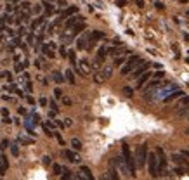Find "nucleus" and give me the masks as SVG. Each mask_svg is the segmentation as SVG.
<instances>
[{"instance_id": "473e14b6", "label": "nucleus", "mask_w": 189, "mask_h": 180, "mask_svg": "<svg viewBox=\"0 0 189 180\" xmlns=\"http://www.w3.org/2000/svg\"><path fill=\"white\" fill-rule=\"evenodd\" d=\"M59 54H61V56H68V50H66V47H64V45H61V47H59Z\"/></svg>"}, {"instance_id": "4be33fe9", "label": "nucleus", "mask_w": 189, "mask_h": 180, "mask_svg": "<svg viewBox=\"0 0 189 180\" xmlns=\"http://www.w3.org/2000/svg\"><path fill=\"white\" fill-rule=\"evenodd\" d=\"M177 114L182 118H189V106H184V108L177 109Z\"/></svg>"}, {"instance_id": "2f4dec72", "label": "nucleus", "mask_w": 189, "mask_h": 180, "mask_svg": "<svg viewBox=\"0 0 189 180\" xmlns=\"http://www.w3.org/2000/svg\"><path fill=\"white\" fill-rule=\"evenodd\" d=\"M49 106H50L52 111H57V102L54 101V99H50V101H49Z\"/></svg>"}, {"instance_id": "f3484780", "label": "nucleus", "mask_w": 189, "mask_h": 180, "mask_svg": "<svg viewBox=\"0 0 189 180\" xmlns=\"http://www.w3.org/2000/svg\"><path fill=\"white\" fill-rule=\"evenodd\" d=\"M87 45H89V38H87V35L78 37V40H76V47H78V49L83 50V49H87Z\"/></svg>"}, {"instance_id": "a211bd4d", "label": "nucleus", "mask_w": 189, "mask_h": 180, "mask_svg": "<svg viewBox=\"0 0 189 180\" xmlns=\"http://www.w3.org/2000/svg\"><path fill=\"white\" fill-rule=\"evenodd\" d=\"M7 168H9V161H7V158H5V156H0V177H4V175H5Z\"/></svg>"}, {"instance_id": "e433bc0d", "label": "nucleus", "mask_w": 189, "mask_h": 180, "mask_svg": "<svg viewBox=\"0 0 189 180\" xmlns=\"http://www.w3.org/2000/svg\"><path fill=\"white\" fill-rule=\"evenodd\" d=\"M38 104H40V106H47L49 101H47L45 97H40V99H38Z\"/></svg>"}, {"instance_id": "aec40b11", "label": "nucleus", "mask_w": 189, "mask_h": 180, "mask_svg": "<svg viewBox=\"0 0 189 180\" xmlns=\"http://www.w3.org/2000/svg\"><path fill=\"white\" fill-rule=\"evenodd\" d=\"M83 30H85V24H83V21H82V22H78V24H75V26L71 28V35H73V37H76V35L82 33Z\"/></svg>"}, {"instance_id": "6ab92c4d", "label": "nucleus", "mask_w": 189, "mask_h": 180, "mask_svg": "<svg viewBox=\"0 0 189 180\" xmlns=\"http://www.w3.org/2000/svg\"><path fill=\"white\" fill-rule=\"evenodd\" d=\"M28 66H30V61H28V59L21 61V62H16V73H23Z\"/></svg>"}, {"instance_id": "4c0bfd02", "label": "nucleus", "mask_w": 189, "mask_h": 180, "mask_svg": "<svg viewBox=\"0 0 189 180\" xmlns=\"http://www.w3.org/2000/svg\"><path fill=\"white\" fill-rule=\"evenodd\" d=\"M26 42H28V43H33V42H35V38H33V33L26 35Z\"/></svg>"}, {"instance_id": "bb28decb", "label": "nucleus", "mask_w": 189, "mask_h": 180, "mask_svg": "<svg viewBox=\"0 0 189 180\" xmlns=\"http://www.w3.org/2000/svg\"><path fill=\"white\" fill-rule=\"evenodd\" d=\"M71 146H73V149H76V151L82 149V142H80L78 139H71Z\"/></svg>"}, {"instance_id": "de8ad7c7", "label": "nucleus", "mask_w": 189, "mask_h": 180, "mask_svg": "<svg viewBox=\"0 0 189 180\" xmlns=\"http://www.w3.org/2000/svg\"><path fill=\"white\" fill-rule=\"evenodd\" d=\"M155 7H156V9H163V7H165V5H163V4H161V2H155Z\"/></svg>"}, {"instance_id": "c85d7f7f", "label": "nucleus", "mask_w": 189, "mask_h": 180, "mask_svg": "<svg viewBox=\"0 0 189 180\" xmlns=\"http://www.w3.org/2000/svg\"><path fill=\"white\" fill-rule=\"evenodd\" d=\"M52 172H54V175H61L63 166H61V165H54V166H52Z\"/></svg>"}, {"instance_id": "0eeeda50", "label": "nucleus", "mask_w": 189, "mask_h": 180, "mask_svg": "<svg viewBox=\"0 0 189 180\" xmlns=\"http://www.w3.org/2000/svg\"><path fill=\"white\" fill-rule=\"evenodd\" d=\"M146 158H148V147H146L144 144H141V146L137 147V154H135V158H134V159H137L139 168H142V166L146 165Z\"/></svg>"}, {"instance_id": "c03bdc74", "label": "nucleus", "mask_w": 189, "mask_h": 180, "mask_svg": "<svg viewBox=\"0 0 189 180\" xmlns=\"http://www.w3.org/2000/svg\"><path fill=\"white\" fill-rule=\"evenodd\" d=\"M174 172H175V173H177V175H184V173H186V172H184V170H181V168H177V166H174Z\"/></svg>"}, {"instance_id": "a878e982", "label": "nucleus", "mask_w": 189, "mask_h": 180, "mask_svg": "<svg viewBox=\"0 0 189 180\" xmlns=\"http://www.w3.org/2000/svg\"><path fill=\"white\" fill-rule=\"evenodd\" d=\"M184 106H189V95H187V97H182L181 101H179V104H177V109L184 108Z\"/></svg>"}, {"instance_id": "09e8293b", "label": "nucleus", "mask_w": 189, "mask_h": 180, "mask_svg": "<svg viewBox=\"0 0 189 180\" xmlns=\"http://www.w3.org/2000/svg\"><path fill=\"white\" fill-rule=\"evenodd\" d=\"M44 165H50V158H49V156L44 158Z\"/></svg>"}, {"instance_id": "c9c22d12", "label": "nucleus", "mask_w": 189, "mask_h": 180, "mask_svg": "<svg viewBox=\"0 0 189 180\" xmlns=\"http://www.w3.org/2000/svg\"><path fill=\"white\" fill-rule=\"evenodd\" d=\"M11 152H12V154H14V156H18V154H19V147H18V146H16V144H14V146H12V147H11Z\"/></svg>"}, {"instance_id": "cd10ccee", "label": "nucleus", "mask_w": 189, "mask_h": 180, "mask_svg": "<svg viewBox=\"0 0 189 180\" xmlns=\"http://www.w3.org/2000/svg\"><path fill=\"white\" fill-rule=\"evenodd\" d=\"M68 57H70V62L75 66V64H76V54H75L73 50H70V52H68Z\"/></svg>"}, {"instance_id": "58836bf2", "label": "nucleus", "mask_w": 189, "mask_h": 180, "mask_svg": "<svg viewBox=\"0 0 189 180\" xmlns=\"http://www.w3.org/2000/svg\"><path fill=\"white\" fill-rule=\"evenodd\" d=\"M61 99H63V104L64 106H71V99L70 97H61Z\"/></svg>"}, {"instance_id": "9b49d317", "label": "nucleus", "mask_w": 189, "mask_h": 180, "mask_svg": "<svg viewBox=\"0 0 189 180\" xmlns=\"http://www.w3.org/2000/svg\"><path fill=\"white\" fill-rule=\"evenodd\" d=\"M63 156L66 158L68 161H71V163H78V161H80V156H78L75 151H70V149L63 151Z\"/></svg>"}, {"instance_id": "8fccbe9b", "label": "nucleus", "mask_w": 189, "mask_h": 180, "mask_svg": "<svg viewBox=\"0 0 189 180\" xmlns=\"http://www.w3.org/2000/svg\"><path fill=\"white\" fill-rule=\"evenodd\" d=\"M135 4H137L139 7H144V0H135Z\"/></svg>"}, {"instance_id": "a19ab883", "label": "nucleus", "mask_w": 189, "mask_h": 180, "mask_svg": "<svg viewBox=\"0 0 189 180\" xmlns=\"http://www.w3.org/2000/svg\"><path fill=\"white\" fill-rule=\"evenodd\" d=\"M19 142H23V144H31L33 140H31V139H24V137H19Z\"/></svg>"}, {"instance_id": "ddd939ff", "label": "nucleus", "mask_w": 189, "mask_h": 180, "mask_svg": "<svg viewBox=\"0 0 189 180\" xmlns=\"http://www.w3.org/2000/svg\"><path fill=\"white\" fill-rule=\"evenodd\" d=\"M151 76H153V73H151V71H146V73H142V75L137 78V87H144L146 83H148L149 80H151Z\"/></svg>"}, {"instance_id": "f257e3e1", "label": "nucleus", "mask_w": 189, "mask_h": 180, "mask_svg": "<svg viewBox=\"0 0 189 180\" xmlns=\"http://www.w3.org/2000/svg\"><path fill=\"white\" fill-rule=\"evenodd\" d=\"M174 90H177V87H175L174 83H163L161 87L151 90V92L148 94V97H151L153 101H165V99H167L168 95L174 92Z\"/></svg>"}, {"instance_id": "412c9836", "label": "nucleus", "mask_w": 189, "mask_h": 180, "mask_svg": "<svg viewBox=\"0 0 189 180\" xmlns=\"http://www.w3.org/2000/svg\"><path fill=\"white\" fill-rule=\"evenodd\" d=\"M127 57H129V56H127L125 52H122L120 56H116V57H115V66H123V64H125V61H127Z\"/></svg>"}, {"instance_id": "79ce46f5", "label": "nucleus", "mask_w": 189, "mask_h": 180, "mask_svg": "<svg viewBox=\"0 0 189 180\" xmlns=\"http://www.w3.org/2000/svg\"><path fill=\"white\" fill-rule=\"evenodd\" d=\"M2 76H4V78H7L9 82H11V80H12V75H11V73H9V71H4V73H2Z\"/></svg>"}, {"instance_id": "b1692460", "label": "nucleus", "mask_w": 189, "mask_h": 180, "mask_svg": "<svg viewBox=\"0 0 189 180\" xmlns=\"http://www.w3.org/2000/svg\"><path fill=\"white\" fill-rule=\"evenodd\" d=\"M108 177H109V180H120L116 168H111V170H109V172H108Z\"/></svg>"}, {"instance_id": "9d476101", "label": "nucleus", "mask_w": 189, "mask_h": 180, "mask_svg": "<svg viewBox=\"0 0 189 180\" xmlns=\"http://www.w3.org/2000/svg\"><path fill=\"white\" fill-rule=\"evenodd\" d=\"M87 38H89L87 49H92L94 45H96V42H99V40H102V38H104V33H102V31H92V33L87 35Z\"/></svg>"}, {"instance_id": "603ef678", "label": "nucleus", "mask_w": 189, "mask_h": 180, "mask_svg": "<svg viewBox=\"0 0 189 180\" xmlns=\"http://www.w3.org/2000/svg\"><path fill=\"white\" fill-rule=\"evenodd\" d=\"M26 101H28V104H35V101H33V97H26Z\"/></svg>"}, {"instance_id": "f704fd0d", "label": "nucleus", "mask_w": 189, "mask_h": 180, "mask_svg": "<svg viewBox=\"0 0 189 180\" xmlns=\"http://www.w3.org/2000/svg\"><path fill=\"white\" fill-rule=\"evenodd\" d=\"M123 90H125V95H127V97H130V95H134V90L130 88V87H125V88H123Z\"/></svg>"}, {"instance_id": "5fc2aeb1", "label": "nucleus", "mask_w": 189, "mask_h": 180, "mask_svg": "<svg viewBox=\"0 0 189 180\" xmlns=\"http://www.w3.org/2000/svg\"><path fill=\"white\" fill-rule=\"evenodd\" d=\"M101 180H109V177H108V173H104V175H102V178H101Z\"/></svg>"}, {"instance_id": "20e7f679", "label": "nucleus", "mask_w": 189, "mask_h": 180, "mask_svg": "<svg viewBox=\"0 0 189 180\" xmlns=\"http://www.w3.org/2000/svg\"><path fill=\"white\" fill-rule=\"evenodd\" d=\"M172 159H174V165L177 166V168H181V170H184L186 173H189V161L187 159H186V156L184 154H174V156H172Z\"/></svg>"}, {"instance_id": "5701e85b", "label": "nucleus", "mask_w": 189, "mask_h": 180, "mask_svg": "<svg viewBox=\"0 0 189 180\" xmlns=\"http://www.w3.org/2000/svg\"><path fill=\"white\" fill-rule=\"evenodd\" d=\"M52 80H54L56 83H63L64 82V76L61 75L59 71H54V73H52Z\"/></svg>"}, {"instance_id": "4d7b16f0", "label": "nucleus", "mask_w": 189, "mask_h": 180, "mask_svg": "<svg viewBox=\"0 0 189 180\" xmlns=\"http://www.w3.org/2000/svg\"><path fill=\"white\" fill-rule=\"evenodd\" d=\"M187 135H189V128H187Z\"/></svg>"}, {"instance_id": "6e6d98bb", "label": "nucleus", "mask_w": 189, "mask_h": 180, "mask_svg": "<svg viewBox=\"0 0 189 180\" xmlns=\"http://www.w3.org/2000/svg\"><path fill=\"white\" fill-rule=\"evenodd\" d=\"M186 62H187V64H189V57H187V61H186Z\"/></svg>"}, {"instance_id": "2eb2a0df", "label": "nucleus", "mask_w": 189, "mask_h": 180, "mask_svg": "<svg viewBox=\"0 0 189 180\" xmlns=\"http://www.w3.org/2000/svg\"><path fill=\"white\" fill-rule=\"evenodd\" d=\"M80 175H82L85 180H96V178H94V175H92V172H90V168H89V166H80Z\"/></svg>"}, {"instance_id": "423d86ee", "label": "nucleus", "mask_w": 189, "mask_h": 180, "mask_svg": "<svg viewBox=\"0 0 189 180\" xmlns=\"http://www.w3.org/2000/svg\"><path fill=\"white\" fill-rule=\"evenodd\" d=\"M148 69H149V62H148V61H141V62H139L137 66H135L132 71H130V78L137 80L139 76H141L142 73H146Z\"/></svg>"}, {"instance_id": "6e6552de", "label": "nucleus", "mask_w": 189, "mask_h": 180, "mask_svg": "<svg viewBox=\"0 0 189 180\" xmlns=\"http://www.w3.org/2000/svg\"><path fill=\"white\" fill-rule=\"evenodd\" d=\"M113 163H115V166L118 170L116 172H120V173H123L125 177H132V173H130V170H129V166H127V163H125V159H123L122 156H118V158H115L113 159Z\"/></svg>"}, {"instance_id": "37998d69", "label": "nucleus", "mask_w": 189, "mask_h": 180, "mask_svg": "<svg viewBox=\"0 0 189 180\" xmlns=\"http://www.w3.org/2000/svg\"><path fill=\"white\" fill-rule=\"evenodd\" d=\"M163 76H165V73H163V71H160V73H155V78H156V80H161V78H163Z\"/></svg>"}, {"instance_id": "72a5a7b5", "label": "nucleus", "mask_w": 189, "mask_h": 180, "mask_svg": "<svg viewBox=\"0 0 189 180\" xmlns=\"http://www.w3.org/2000/svg\"><path fill=\"white\" fill-rule=\"evenodd\" d=\"M42 128H44V132H45V135H49V137H50V135H52V132H50V128H49V127H47V125H44V123H42Z\"/></svg>"}, {"instance_id": "13d9d810", "label": "nucleus", "mask_w": 189, "mask_h": 180, "mask_svg": "<svg viewBox=\"0 0 189 180\" xmlns=\"http://www.w3.org/2000/svg\"><path fill=\"white\" fill-rule=\"evenodd\" d=\"M75 180H78V177H76V178H75Z\"/></svg>"}, {"instance_id": "4468645a", "label": "nucleus", "mask_w": 189, "mask_h": 180, "mask_svg": "<svg viewBox=\"0 0 189 180\" xmlns=\"http://www.w3.org/2000/svg\"><path fill=\"white\" fill-rule=\"evenodd\" d=\"M82 21H83L82 16H71V18H68V21H66V28H68V30H71L75 24H78V22H82Z\"/></svg>"}, {"instance_id": "7c9ffc66", "label": "nucleus", "mask_w": 189, "mask_h": 180, "mask_svg": "<svg viewBox=\"0 0 189 180\" xmlns=\"http://www.w3.org/2000/svg\"><path fill=\"white\" fill-rule=\"evenodd\" d=\"M61 180H71V172L63 170V177H61Z\"/></svg>"}, {"instance_id": "f8f14e48", "label": "nucleus", "mask_w": 189, "mask_h": 180, "mask_svg": "<svg viewBox=\"0 0 189 180\" xmlns=\"http://www.w3.org/2000/svg\"><path fill=\"white\" fill-rule=\"evenodd\" d=\"M42 7H44V11H45V14L47 16H52V14H56V5L52 4V2H49V0H44V4H42Z\"/></svg>"}, {"instance_id": "dca6fc26", "label": "nucleus", "mask_w": 189, "mask_h": 180, "mask_svg": "<svg viewBox=\"0 0 189 180\" xmlns=\"http://www.w3.org/2000/svg\"><path fill=\"white\" fill-rule=\"evenodd\" d=\"M99 75L102 76L104 80H108L109 76L113 75V66H111V64H106V66H104L102 69H101V73H99Z\"/></svg>"}, {"instance_id": "1a4fd4ad", "label": "nucleus", "mask_w": 189, "mask_h": 180, "mask_svg": "<svg viewBox=\"0 0 189 180\" xmlns=\"http://www.w3.org/2000/svg\"><path fill=\"white\" fill-rule=\"evenodd\" d=\"M75 66H76V71L80 73V75H90V71H92V66H90V62L87 59H82V61H78L76 64H75Z\"/></svg>"}, {"instance_id": "39448f33", "label": "nucleus", "mask_w": 189, "mask_h": 180, "mask_svg": "<svg viewBox=\"0 0 189 180\" xmlns=\"http://www.w3.org/2000/svg\"><path fill=\"white\" fill-rule=\"evenodd\" d=\"M148 170L153 177L158 175V156H156V152H148Z\"/></svg>"}, {"instance_id": "49530a36", "label": "nucleus", "mask_w": 189, "mask_h": 180, "mask_svg": "<svg viewBox=\"0 0 189 180\" xmlns=\"http://www.w3.org/2000/svg\"><path fill=\"white\" fill-rule=\"evenodd\" d=\"M94 80H96V82H97V83H101V82H104V78H102V76H101V75H99V73H97V75H96V76H94Z\"/></svg>"}, {"instance_id": "a18cd8bd", "label": "nucleus", "mask_w": 189, "mask_h": 180, "mask_svg": "<svg viewBox=\"0 0 189 180\" xmlns=\"http://www.w3.org/2000/svg\"><path fill=\"white\" fill-rule=\"evenodd\" d=\"M33 12H35V14H40V12H42V5H35Z\"/></svg>"}, {"instance_id": "ea45409f", "label": "nucleus", "mask_w": 189, "mask_h": 180, "mask_svg": "<svg viewBox=\"0 0 189 180\" xmlns=\"http://www.w3.org/2000/svg\"><path fill=\"white\" fill-rule=\"evenodd\" d=\"M54 95H56V99H61V97H63V92H61L59 88H56V90H54Z\"/></svg>"}, {"instance_id": "393cba45", "label": "nucleus", "mask_w": 189, "mask_h": 180, "mask_svg": "<svg viewBox=\"0 0 189 180\" xmlns=\"http://www.w3.org/2000/svg\"><path fill=\"white\" fill-rule=\"evenodd\" d=\"M64 75H66V78H64V80H68V82H70L71 85H73V83H75V75H73V71H71V69H68V71L64 73Z\"/></svg>"}, {"instance_id": "c756f323", "label": "nucleus", "mask_w": 189, "mask_h": 180, "mask_svg": "<svg viewBox=\"0 0 189 180\" xmlns=\"http://www.w3.org/2000/svg\"><path fill=\"white\" fill-rule=\"evenodd\" d=\"M26 35H28V33H26V28L24 26H19L18 28V37L21 38V37H26Z\"/></svg>"}, {"instance_id": "f03ea898", "label": "nucleus", "mask_w": 189, "mask_h": 180, "mask_svg": "<svg viewBox=\"0 0 189 180\" xmlns=\"http://www.w3.org/2000/svg\"><path fill=\"white\" fill-rule=\"evenodd\" d=\"M122 158L125 159V163H127V166H129L132 177H135V159H134L132 152H130V147L127 146V144H123V146H122Z\"/></svg>"}, {"instance_id": "3c124183", "label": "nucleus", "mask_w": 189, "mask_h": 180, "mask_svg": "<svg viewBox=\"0 0 189 180\" xmlns=\"http://www.w3.org/2000/svg\"><path fill=\"white\" fill-rule=\"evenodd\" d=\"M54 116H56V111H52L50 109V111H49V118H54Z\"/></svg>"}, {"instance_id": "864d4df0", "label": "nucleus", "mask_w": 189, "mask_h": 180, "mask_svg": "<svg viewBox=\"0 0 189 180\" xmlns=\"http://www.w3.org/2000/svg\"><path fill=\"white\" fill-rule=\"evenodd\" d=\"M182 154H184L186 158H189V149H186V151H182Z\"/></svg>"}, {"instance_id": "7ed1b4c3", "label": "nucleus", "mask_w": 189, "mask_h": 180, "mask_svg": "<svg viewBox=\"0 0 189 180\" xmlns=\"http://www.w3.org/2000/svg\"><path fill=\"white\" fill-rule=\"evenodd\" d=\"M141 57L137 56V54H134V56H129L127 57V61H125V64L122 66V75H129L130 71H132L134 68L137 66L139 62H141Z\"/></svg>"}]
</instances>
